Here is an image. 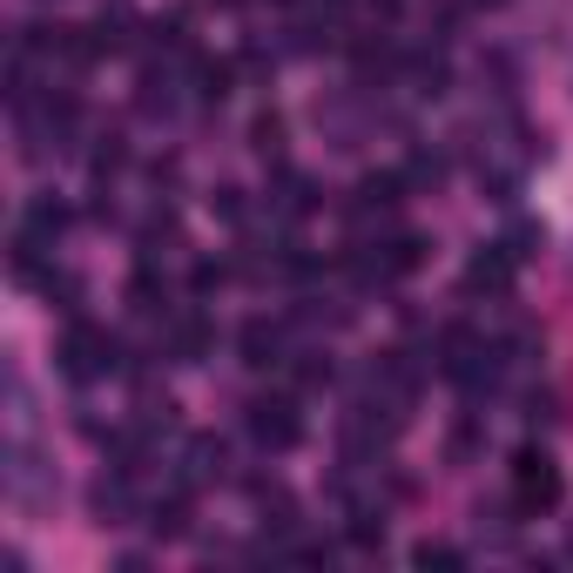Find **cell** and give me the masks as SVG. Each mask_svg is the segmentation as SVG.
<instances>
[{"mask_svg":"<svg viewBox=\"0 0 573 573\" xmlns=\"http://www.w3.org/2000/svg\"><path fill=\"white\" fill-rule=\"evenodd\" d=\"M513 506L520 513H553L560 506V473H553V458L547 452H520L513 458Z\"/></svg>","mask_w":573,"mask_h":573,"instance_id":"1","label":"cell"},{"mask_svg":"<svg viewBox=\"0 0 573 573\" xmlns=\"http://www.w3.org/2000/svg\"><path fill=\"white\" fill-rule=\"evenodd\" d=\"M108 365H115V337H108V331H95V324H68V337H61V371L74 378V385L102 378Z\"/></svg>","mask_w":573,"mask_h":573,"instance_id":"2","label":"cell"},{"mask_svg":"<svg viewBox=\"0 0 573 573\" xmlns=\"http://www.w3.org/2000/svg\"><path fill=\"white\" fill-rule=\"evenodd\" d=\"M250 432H256V445L284 452V445H297L303 418H297V405H290V398H256V405H250Z\"/></svg>","mask_w":573,"mask_h":573,"instance_id":"3","label":"cell"},{"mask_svg":"<svg viewBox=\"0 0 573 573\" xmlns=\"http://www.w3.org/2000/svg\"><path fill=\"white\" fill-rule=\"evenodd\" d=\"M466 290H492V297H506V290H513V256H506V250H486V256H473Z\"/></svg>","mask_w":573,"mask_h":573,"instance_id":"4","label":"cell"},{"mask_svg":"<svg viewBox=\"0 0 573 573\" xmlns=\"http://www.w3.org/2000/svg\"><path fill=\"white\" fill-rule=\"evenodd\" d=\"M277 351H284V331L263 324V318H250V324H243V358H250V365H277Z\"/></svg>","mask_w":573,"mask_h":573,"instance_id":"5","label":"cell"},{"mask_svg":"<svg viewBox=\"0 0 573 573\" xmlns=\"http://www.w3.org/2000/svg\"><path fill=\"white\" fill-rule=\"evenodd\" d=\"M169 351H176L182 365H196V358L210 351V324H203V318H182V324L169 331Z\"/></svg>","mask_w":573,"mask_h":573,"instance_id":"6","label":"cell"},{"mask_svg":"<svg viewBox=\"0 0 573 573\" xmlns=\"http://www.w3.org/2000/svg\"><path fill=\"white\" fill-rule=\"evenodd\" d=\"M163 533V540H176V533H189V486H176L169 500H156V520H148Z\"/></svg>","mask_w":573,"mask_h":573,"instance_id":"7","label":"cell"},{"mask_svg":"<svg viewBox=\"0 0 573 573\" xmlns=\"http://www.w3.org/2000/svg\"><path fill=\"white\" fill-rule=\"evenodd\" d=\"M61 229H68V210H61V203H34V210H27V237H34V243L61 237Z\"/></svg>","mask_w":573,"mask_h":573,"instance_id":"8","label":"cell"},{"mask_svg":"<svg viewBox=\"0 0 573 573\" xmlns=\"http://www.w3.org/2000/svg\"><path fill=\"white\" fill-rule=\"evenodd\" d=\"M398 203V176H371L365 189H358V210L371 216V210H392Z\"/></svg>","mask_w":573,"mask_h":573,"instance_id":"9","label":"cell"},{"mask_svg":"<svg viewBox=\"0 0 573 573\" xmlns=\"http://www.w3.org/2000/svg\"><path fill=\"white\" fill-rule=\"evenodd\" d=\"M324 378H331V365H324L318 351H303V365H297V385H324Z\"/></svg>","mask_w":573,"mask_h":573,"instance_id":"10","label":"cell"},{"mask_svg":"<svg viewBox=\"0 0 573 573\" xmlns=\"http://www.w3.org/2000/svg\"><path fill=\"white\" fill-rule=\"evenodd\" d=\"M411 560H418V566H458V553H452V547H432V540H426V547H418Z\"/></svg>","mask_w":573,"mask_h":573,"instance_id":"11","label":"cell"}]
</instances>
